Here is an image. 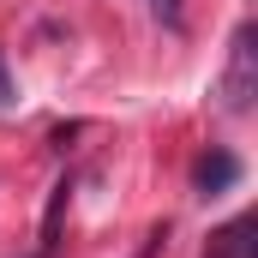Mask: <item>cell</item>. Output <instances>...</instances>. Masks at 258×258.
Listing matches in <instances>:
<instances>
[{
	"label": "cell",
	"instance_id": "obj_2",
	"mask_svg": "<svg viewBox=\"0 0 258 258\" xmlns=\"http://www.w3.org/2000/svg\"><path fill=\"white\" fill-rule=\"evenodd\" d=\"M234 180H240V156L222 150V144H210V150L198 156V168H192V192L198 198H222Z\"/></svg>",
	"mask_w": 258,
	"mask_h": 258
},
{
	"label": "cell",
	"instance_id": "obj_5",
	"mask_svg": "<svg viewBox=\"0 0 258 258\" xmlns=\"http://www.w3.org/2000/svg\"><path fill=\"white\" fill-rule=\"evenodd\" d=\"M156 18L162 24H180V0H156Z\"/></svg>",
	"mask_w": 258,
	"mask_h": 258
},
{
	"label": "cell",
	"instance_id": "obj_1",
	"mask_svg": "<svg viewBox=\"0 0 258 258\" xmlns=\"http://www.w3.org/2000/svg\"><path fill=\"white\" fill-rule=\"evenodd\" d=\"M222 114H252V96H258V24L240 18L234 36H228V66H222Z\"/></svg>",
	"mask_w": 258,
	"mask_h": 258
},
{
	"label": "cell",
	"instance_id": "obj_4",
	"mask_svg": "<svg viewBox=\"0 0 258 258\" xmlns=\"http://www.w3.org/2000/svg\"><path fill=\"white\" fill-rule=\"evenodd\" d=\"M162 240H168V222H156V228L144 234V246H138V258H156V246H162Z\"/></svg>",
	"mask_w": 258,
	"mask_h": 258
},
{
	"label": "cell",
	"instance_id": "obj_3",
	"mask_svg": "<svg viewBox=\"0 0 258 258\" xmlns=\"http://www.w3.org/2000/svg\"><path fill=\"white\" fill-rule=\"evenodd\" d=\"M258 216H234L228 228H216V240H210V258H252L258 252Z\"/></svg>",
	"mask_w": 258,
	"mask_h": 258
},
{
	"label": "cell",
	"instance_id": "obj_6",
	"mask_svg": "<svg viewBox=\"0 0 258 258\" xmlns=\"http://www.w3.org/2000/svg\"><path fill=\"white\" fill-rule=\"evenodd\" d=\"M0 102H6V72H0Z\"/></svg>",
	"mask_w": 258,
	"mask_h": 258
},
{
	"label": "cell",
	"instance_id": "obj_7",
	"mask_svg": "<svg viewBox=\"0 0 258 258\" xmlns=\"http://www.w3.org/2000/svg\"><path fill=\"white\" fill-rule=\"evenodd\" d=\"M36 258H48V252H36Z\"/></svg>",
	"mask_w": 258,
	"mask_h": 258
}]
</instances>
